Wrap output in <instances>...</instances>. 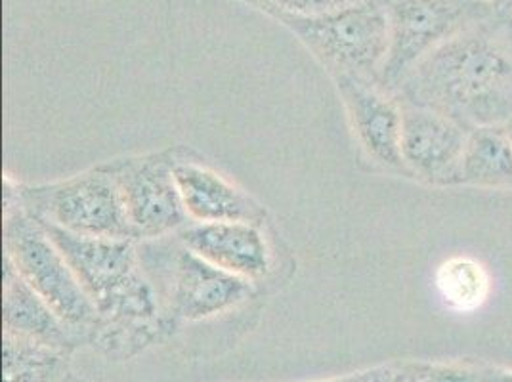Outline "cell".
I'll list each match as a JSON object with an SVG mask.
<instances>
[{
  "mask_svg": "<svg viewBox=\"0 0 512 382\" xmlns=\"http://www.w3.org/2000/svg\"><path fill=\"white\" fill-rule=\"evenodd\" d=\"M402 104V159L411 178L434 186H459L461 159L470 130L448 115Z\"/></svg>",
  "mask_w": 512,
  "mask_h": 382,
  "instance_id": "9",
  "label": "cell"
},
{
  "mask_svg": "<svg viewBox=\"0 0 512 382\" xmlns=\"http://www.w3.org/2000/svg\"><path fill=\"white\" fill-rule=\"evenodd\" d=\"M350 127L369 159L384 169L409 176L402 159V104L379 81L335 75Z\"/></svg>",
  "mask_w": 512,
  "mask_h": 382,
  "instance_id": "8",
  "label": "cell"
},
{
  "mask_svg": "<svg viewBox=\"0 0 512 382\" xmlns=\"http://www.w3.org/2000/svg\"><path fill=\"white\" fill-rule=\"evenodd\" d=\"M482 382H512V371L484 369L482 371Z\"/></svg>",
  "mask_w": 512,
  "mask_h": 382,
  "instance_id": "19",
  "label": "cell"
},
{
  "mask_svg": "<svg viewBox=\"0 0 512 382\" xmlns=\"http://www.w3.org/2000/svg\"><path fill=\"white\" fill-rule=\"evenodd\" d=\"M486 2H490V4H501L503 0H486Z\"/></svg>",
  "mask_w": 512,
  "mask_h": 382,
  "instance_id": "23",
  "label": "cell"
},
{
  "mask_svg": "<svg viewBox=\"0 0 512 382\" xmlns=\"http://www.w3.org/2000/svg\"><path fill=\"white\" fill-rule=\"evenodd\" d=\"M459 186L512 190V144L503 128L470 130L461 159Z\"/></svg>",
  "mask_w": 512,
  "mask_h": 382,
  "instance_id": "13",
  "label": "cell"
},
{
  "mask_svg": "<svg viewBox=\"0 0 512 382\" xmlns=\"http://www.w3.org/2000/svg\"><path fill=\"white\" fill-rule=\"evenodd\" d=\"M342 4H344V6H346V4H352V2H350V0H341Z\"/></svg>",
  "mask_w": 512,
  "mask_h": 382,
  "instance_id": "24",
  "label": "cell"
},
{
  "mask_svg": "<svg viewBox=\"0 0 512 382\" xmlns=\"http://www.w3.org/2000/svg\"><path fill=\"white\" fill-rule=\"evenodd\" d=\"M386 12L390 46L379 81L390 92L440 44L486 18L478 0H392Z\"/></svg>",
  "mask_w": 512,
  "mask_h": 382,
  "instance_id": "7",
  "label": "cell"
},
{
  "mask_svg": "<svg viewBox=\"0 0 512 382\" xmlns=\"http://www.w3.org/2000/svg\"><path fill=\"white\" fill-rule=\"evenodd\" d=\"M140 260L169 327L226 314L253 295V283L192 253L176 235L138 241Z\"/></svg>",
  "mask_w": 512,
  "mask_h": 382,
  "instance_id": "2",
  "label": "cell"
},
{
  "mask_svg": "<svg viewBox=\"0 0 512 382\" xmlns=\"http://www.w3.org/2000/svg\"><path fill=\"white\" fill-rule=\"evenodd\" d=\"M373 382H423V379L415 365H407L400 371H394L390 367H381V369H377V377Z\"/></svg>",
  "mask_w": 512,
  "mask_h": 382,
  "instance_id": "18",
  "label": "cell"
},
{
  "mask_svg": "<svg viewBox=\"0 0 512 382\" xmlns=\"http://www.w3.org/2000/svg\"><path fill=\"white\" fill-rule=\"evenodd\" d=\"M2 323L4 333L37 340L67 352L75 339V333L23 281L6 258L2 274Z\"/></svg>",
  "mask_w": 512,
  "mask_h": 382,
  "instance_id": "12",
  "label": "cell"
},
{
  "mask_svg": "<svg viewBox=\"0 0 512 382\" xmlns=\"http://www.w3.org/2000/svg\"><path fill=\"white\" fill-rule=\"evenodd\" d=\"M12 186L23 209L41 222L71 234L136 241L119 188L104 165L62 182Z\"/></svg>",
  "mask_w": 512,
  "mask_h": 382,
  "instance_id": "5",
  "label": "cell"
},
{
  "mask_svg": "<svg viewBox=\"0 0 512 382\" xmlns=\"http://www.w3.org/2000/svg\"><path fill=\"white\" fill-rule=\"evenodd\" d=\"M4 258L75 335L90 337L98 323L90 298L43 224L23 209L8 176L4 188Z\"/></svg>",
  "mask_w": 512,
  "mask_h": 382,
  "instance_id": "3",
  "label": "cell"
},
{
  "mask_svg": "<svg viewBox=\"0 0 512 382\" xmlns=\"http://www.w3.org/2000/svg\"><path fill=\"white\" fill-rule=\"evenodd\" d=\"M436 285L446 304L459 312L480 308L491 289L488 270L470 256H453L446 260L436 272Z\"/></svg>",
  "mask_w": 512,
  "mask_h": 382,
  "instance_id": "15",
  "label": "cell"
},
{
  "mask_svg": "<svg viewBox=\"0 0 512 382\" xmlns=\"http://www.w3.org/2000/svg\"><path fill=\"white\" fill-rule=\"evenodd\" d=\"M415 367L423 382H482V371L463 365L419 363Z\"/></svg>",
  "mask_w": 512,
  "mask_h": 382,
  "instance_id": "17",
  "label": "cell"
},
{
  "mask_svg": "<svg viewBox=\"0 0 512 382\" xmlns=\"http://www.w3.org/2000/svg\"><path fill=\"white\" fill-rule=\"evenodd\" d=\"M180 149L130 155L104 163L119 188L136 241L178 234L190 224L174 178Z\"/></svg>",
  "mask_w": 512,
  "mask_h": 382,
  "instance_id": "6",
  "label": "cell"
},
{
  "mask_svg": "<svg viewBox=\"0 0 512 382\" xmlns=\"http://www.w3.org/2000/svg\"><path fill=\"white\" fill-rule=\"evenodd\" d=\"M188 153V149H180V155L174 163V178L190 222L264 224L268 214L256 199L220 172L188 157Z\"/></svg>",
  "mask_w": 512,
  "mask_h": 382,
  "instance_id": "11",
  "label": "cell"
},
{
  "mask_svg": "<svg viewBox=\"0 0 512 382\" xmlns=\"http://www.w3.org/2000/svg\"><path fill=\"white\" fill-rule=\"evenodd\" d=\"M503 130H505V134H507V138H509V140H511V144H512V119L511 121H509V123H507V125H503Z\"/></svg>",
  "mask_w": 512,
  "mask_h": 382,
  "instance_id": "21",
  "label": "cell"
},
{
  "mask_svg": "<svg viewBox=\"0 0 512 382\" xmlns=\"http://www.w3.org/2000/svg\"><path fill=\"white\" fill-rule=\"evenodd\" d=\"M394 94L472 130L512 119V37L472 25L415 65Z\"/></svg>",
  "mask_w": 512,
  "mask_h": 382,
  "instance_id": "1",
  "label": "cell"
},
{
  "mask_svg": "<svg viewBox=\"0 0 512 382\" xmlns=\"http://www.w3.org/2000/svg\"><path fill=\"white\" fill-rule=\"evenodd\" d=\"M377 377V369H371V371H363V373H354V375H346L341 379H329V381L321 382H373Z\"/></svg>",
  "mask_w": 512,
  "mask_h": 382,
  "instance_id": "20",
  "label": "cell"
},
{
  "mask_svg": "<svg viewBox=\"0 0 512 382\" xmlns=\"http://www.w3.org/2000/svg\"><path fill=\"white\" fill-rule=\"evenodd\" d=\"M335 75L379 81L388 46V12L375 0L352 2L320 16H274ZM381 83V81H379Z\"/></svg>",
  "mask_w": 512,
  "mask_h": 382,
  "instance_id": "4",
  "label": "cell"
},
{
  "mask_svg": "<svg viewBox=\"0 0 512 382\" xmlns=\"http://www.w3.org/2000/svg\"><path fill=\"white\" fill-rule=\"evenodd\" d=\"M503 4L507 6V10L512 14V0H503Z\"/></svg>",
  "mask_w": 512,
  "mask_h": 382,
  "instance_id": "22",
  "label": "cell"
},
{
  "mask_svg": "<svg viewBox=\"0 0 512 382\" xmlns=\"http://www.w3.org/2000/svg\"><path fill=\"white\" fill-rule=\"evenodd\" d=\"M249 2H253L272 16H279V14L320 16L344 6L341 0H249Z\"/></svg>",
  "mask_w": 512,
  "mask_h": 382,
  "instance_id": "16",
  "label": "cell"
},
{
  "mask_svg": "<svg viewBox=\"0 0 512 382\" xmlns=\"http://www.w3.org/2000/svg\"><path fill=\"white\" fill-rule=\"evenodd\" d=\"M4 382H56L65 375L67 350L4 333Z\"/></svg>",
  "mask_w": 512,
  "mask_h": 382,
  "instance_id": "14",
  "label": "cell"
},
{
  "mask_svg": "<svg viewBox=\"0 0 512 382\" xmlns=\"http://www.w3.org/2000/svg\"><path fill=\"white\" fill-rule=\"evenodd\" d=\"M176 237L195 255L245 281L255 283L272 272V247L260 224L190 222Z\"/></svg>",
  "mask_w": 512,
  "mask_h": 382,
  "instance_id": "10",
  "label": "cell"
}]
</instances>
